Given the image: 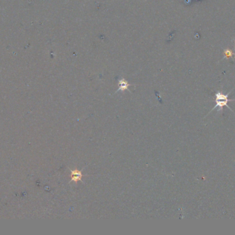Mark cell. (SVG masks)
Here are the masks:
<instances>
[{
  "mask_svg": "<svg viewBox=\"0 0 235 235\" xmlns=\"http://www.w3.org/2000/svg\"><path fill=\"white\" fill-rule=\"evenodd\" d=\"M215 102L216 105L214 106V108H212V110L216 109V108H219L218 111L222 110V109L224 107H227L229 110H231V108L228 106V102L230 101V99H228V95H224L223 93L218 92L215 95Z\"/></svg>",
  "mask_w": 235,
  "mask_h": 235,
  "instance_id": "cell-1",
  "label": "cell"
},
{
  "mask_svg": "<svg viewBox=\"0 0 235 235\" xmlns=\"http://www.w3.org/2000/svg\"><path fill=\"white\" fill-rule=\"evenodd\" d=\"M83 177V175L81 173V171H78V170H71V177H72V180L71 181L76 182L81 180V178Z\"/></svg>",
  "mask_w": 235,
  "mask_h": 235,
  "instance_id": "cell-2",
  "label": "cell"
},
{
  "mask_svg": "<svg viewBox=\"0 0 235 235\" xmlns=\"http://www.w3.org/2000/svg\"><path fill=\"white\" fill-rule=\"evenodd\" d=\"M119 88L118 89V91H125L128 89L129 86H130V84H128V82L127 81H125L124 79L119 80Z\"/></svg>",
  "mask_w": 235,
  "mask_h": 235,
  "instance_id": "cell-3",
  "label": "cell"
},
{
  "mask_svg": "<svg viewBox=\"0 0 235 235\" xmlns=\"http://www.w3.org/2000/svg\"><path fill=\"white\" fill-rule=\"evenodd\" d=\"M232 52L230 51V50H226V51H225V55H226V57H231L232 56Z\"/></svg>",
  "mask_w": 235,
  "mask_h": 235,
  "instance_id": "cell-4",
  "label": "cell"
}]
</instances>
